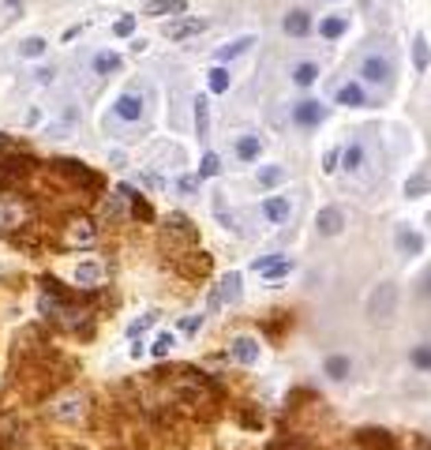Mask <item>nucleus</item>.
I'll return each mask as SVG.
<instances>
[{
  "label": "nucleus",
  "mask_w": 431,
  "mask_h": 450,
  "mask_svg": "<svg viewBox=\"0 0 431 450\" xmlns=\"http://www.w3.org/2000/svg\"><path fill=\"white\" fill-rule=\"evenodd\" d=\"M86 413V401L79 398V394H71V398H60L57 405H49V416L53 421H64V424H79Z\"/></svg>",
  "instance_id": "nucleus-3"
},
{
  "label": "nucleus",
  "mask_w": 431,
  "mask_h": 450,
  "mask_svg": "<svg viewBox=\"0 0 431 450\" xmlns=\"http://www.w3.org/2000/svg\"><path fill=\"white\" fill-rule=\"evenodd\" d=\"M143 12H147V15H184L188 12V0H150Z\"/></svg>",
  "instance_id": "nucleus-18"
},
{
  "label": "nucleus",
  "mask_w": 431,
  "mask_h": 450,
  "mask_svg": "<svg viewBox=\"0 0 431 450\" xmlns=\"http://www.w3.org/2000/svg\"><path fill=\"white\" fill-rule=\"evenodd\" d=\"M360 79H364V83H375V86L386 83V79H390V60H386V56H368V60L360 64Z\"/></svg>",
  "instance_id": "nucleus-10"
},
{
  "label": "nucleus",
  "mask_w": 431,
  "mask_h": 450,
  "mask_svg": "<svg viewBox=\"0 0 431 450\" xmlns=\"http://www.w3.org/2000/svg\"><path fill=\"white\" fill-rule=\"evenodd\" d=\"M262 214H267V222H274V225L289 222V199H285V196H270V199H262Z\"/></svg>",
  "instance_id": "nucleus-14"
},
{
  "label": "nucleus",
  "mask_w": 431,
  "mask_h": 450,
  "mask_svg": "<svg viewBox=\"0 0 431 450\" xmlns=\"http://www.w3.org/2000/svg\"><path fill=\"white\" fill-rule=\"evenodd\" d=\"M326 375L330 379H349V357H330L326 360Z\"/></svg>",
  "instance_id": "nucleus-31"
},
{
  "label": "nucleus",
  "mask_w": 431,
  "mask_h": 450,
  "mask_svg": "<svg viewBox=\"0 0 431 450\" xmlns=\"http://www.w3.org/2000/svg\"><path fill=\"white\" fill-rule=\"evenodd\" d=\"M323 117H326V109L319 106V102H300V106L293 109V120H297L300 128H315V124H323Z\"/></svg>",
  "instance_id": "nucleus-11"
},
{
  "label": "nucleus",
  "mask_w": 431,
  "mask_h": 450,
  "mask_svg": "<svg viewBox=\"0 0 431 450\" xmlns=\"http://www.w3.org/2000/svg\"><path fill=\"white\" fill-rule=\"evenodd\" d=\"M394 311H397V285L394 281H382V285L368 296V316L386 323V319H394Z\"/></svg>",
  "instance_id": "nucleus-2"
},
{
  "label": "nucleus",
  "mask_w": 431,
  "mask_h": 450,
  "mask_svg": "<svg viewBox=\"0 0 431 450\" xmlns=\"http://www.w3.org/2000/svg\"><path fill=\"white\" fill-rule=\"evenodd\" d=\"M0 431H4V436H0V443H4V450H23V428H15V424L8 421Z\"/></svg>",
  "instance_id": "nucleus-28"
},
{
  "label": "nucleus",
  "mask_w": 431,
  "mask_h": 450,
  "mask_svg": "<svg viewBox=\"0 0 431 450\" xmlns=\"http://www.w3.org/2000/svg\"><path fill=\"white\" fill-rule=\"evenodd\" d=\"M428 188H431L428 176H409V180H405V196H424Z\"/></svg>",
  "instance_id": "nucleus-34"
},
{
  "label": "nucleus",
  "mask_w": 431,
  "mask_h": 450,
  "mask_svg": "<svg viewBox=\"0 0 431 450\" xmlns=\"http://www.w3.org/2000/svg\"><path fill=\"white\" fill-rule=\"evenodd\" d=\"M173 345H177V342H173V334H158L154 345H150V353H154L158 360H165V357L173 353Z\"/></svg>",
  "instance_id": "nucleus-32"
},
{
  "label": "nucleus",
  "mask_w": 431,
  "mask_h": 450,
  "mask_svg": "<svg viewBox=\"0 0 431 450\" xmlns=\"http://www.w3.org/2000/svg\"><path fill=\"white\" fill-rule=\"evenodd\" d=\"M412 64H417V71H428V64H431V49H428V38L424 34L412 42Z\"/></svg>",
  "instance_id": "nucleus-26"
},
{
  "label": "nucleus",
  "mask_w": 431,
  "mask_h": 450,
  "mask_svg": "<svg viewBox=\"0 0 431 450\" xmlns=\"http://www.w3.org/2000/svg\"><path fill=\"white\" fill-rule=\"evenodd\" d=\"M315 79H319V64L304 60V64H297V68H293V83H297V86H311Z\"/></svg>",
  "instance_id": "nucleus-24"
},
{
  "label": "nucleus",
  "mask_w": 431,
  "mask_h": 450,
  "mask_svg": "<svg viewBox=\"0 0 431 450\" xmlns=\"http://www.w3.org/2000/svg\"><path fill=\"white\" fill-rule=\"evenodd\" d=\"M282 180H285V169H282V165L259 169V184H262V188H274V184H282Z\"/></svg>",
  "instance_id": "nucleus-30"
},
{
  "label": "nucleus",
  "mask_w": 431,
  "mask_h": 450,
  "mask_svg": "<svg viewBox=\"0 0 431 450\" xmlns=\"http://www.w3.org/2000/svg\"><path fill=\"white\" fill-rule=\"evenodd\" d=\"M4 147H12V139H4V135H0V150H4Z\"/></svg>",
  "instance_id": "nucleus-45"
},
{
  "label": "nucleus",
  "mask_w": 431,
  "mask_h": 450,
  "mask_svg": "<svg viewBox=\"0 0 431 450\" xmlns=\"http://www.w3.org/2000/svg\"><path fill=\"white\" fill-rule=\"evenodd\" d=\"M229 353H233L236 364H255V360H259V342H255V338H233Z\"/></svg>",
  "instance_id": "nucleus-12"
},
{
  "label": "nucleus",
  "mask_w": 431,
  "mask_h": 450,
  "mask_svg": "<svg viewBox=\"0 0 431 450\" xmlns=\"http://www.w3.org/2000/svg\"><path fill=\"white\" fill-rule=\"evenodd\" d=\"M397 248H402L405 255H420L424 252V237L412 229H397Z\"/></svg>",
  "instance_id": "nucleus-21"
},
{
  "label": "nucleus",
  "mask_w": 431,
  "mask_h": 450,
  "mask_svg": "<svg viewBox=\"0 0 431 450\" xmlns=\"http://www.w3.org/2000/svg\"><path fill=\"white\" fill-rule=\"evenodd\" d=\"M90 68H94V75H113V71H121V56L116 53H94Z\"/></svg>",
  "instance_id": "nucleus-20"
},
{
  "label": "nucleus",
  "mask_w": 431,
  "mask_h": 450,
  "mask_svg": "<svg viewBox=\"0 0 431 450\" xmlns=\"http://www.w3.org/2000/svg\"><path fill=\"white\" fill-rule=\"evenodd\" d=\"M311 30V15L304 12V8H293L289 15H285V34H293V38H304Z\"/></svg>",
  "instance_id": "nucleus-16"
},
{
  "label": "nucleus",
  "mask_w": 431,
  "mask_h": 450,
  "mask_svg": "<svg viewBox=\"0 0 431 450\" xmlns=\"http://www.w3.org/2000/svg\"><path fill=\"white\" fill-rule=\"evenodd\" d=\"M338 162L345 165L349 173H360V169H364V143H360V139L345 143V147L338 150Z\"/></svg>",
  "instance_id": "nucleus-13"
},
{
  "label": "nucleus",
  "mask_w": 431,
  "mask_h": 450,
  "mask_svg": "<svg viewBox=\"0 0 431 450\" xmlns=\"http://www.w3.org/2000/svg\"><path fill=\"white\" fill-rule=\"evenodd\" d=\"M191 106H195V132L199 139H206L210 135V106H206V98H195Z\"/></svg>",
  "instance_id": "nucleus-23"
},
{
  "label": "nucleus",
  "mask_w": 431,
  "mask_h": 450,
  "mask_svg": "<svg viewBox=\"0 0 431 450\" xmlns=\"http://www.w3.org/2000/svg\"><path fill=\"white\" fill-rule=\"evenodd\" d=\"M169 233H177V237L195 240V229H191V222L184 218V214H169Z\"/></svg>",
  "instance_id": "nucleus-29"
},
{
  "label": "nucleus",
  "mask_w": 431,
  "mask_h": 450,
  "mask_svg": "<svg viewBox=\"0 0 431 450\" xmlns=\"http://www.w3.org/2000/svg\"><path fill=\"white\" fill-rule=\"evenodd\" d=\"M98 240V225H94L86 214H71L60 229V244L64 248H90Z\"/></svg>",
  "instance_id": "nucleus-1"
},
{
  "label": "nucleus",
  "mask_w": 431,
  "mask_h": 450,
  "mask_svg": "<svg viewBox=\"0 0 431 450\" xmlns=\"http://www.w3.org/2000/svg\"><path fill=\"white\" fill-rule=\"evenodd\" d=\"M34 75H38V83H53V75H57V71H53V68H38Z\"/></svg>",
  "instance_id": "nucleus-43"
},
{
  "label": "nucleus",
  "mask_w": 431,
  "mask_h": 450,
  "mask_svg": "<svg viewBox=\"0 0 431 450\" xmlns=\"http://www.w3.org/2000/svg\"><path fill=\"white\" fill-rule=\"evenodd\" d=\"M4 4H12V8H19V0H4Z\"/></svg>",
  "instance_id": "nucleus-46"
},
{
  "label": "nucleus",
  "mask_w": 431,
  "mask_h": 450,
  "mask_svg": "<svg viewBox=\"0 0 431 450\" xmlns=\"http://www.w3.org/2000/svg\"><path fill=\"white\" fill-rule=\"evenodd\" d=\"M101 278H106V267H101V263H79L75 267V281L79 285H86V289L101 285Z\"/></svg>",
  "instance_id": "nucleus-17"
},
{
  "label": "nucleus",
  "mask_w": 431,
  "mask_h": 450,
  "mask_svg": "<svg viewBox=\"0 0 431 450\" xmlns=\"http://www.w3.org/2000/svg\"><path fill=\"white\" fill-rule=\"evenodd\" d=\"M338 106H349V109L364 106V86H360V83H345V86H338Z\"/></svg>",
  "instance_id": "nucleus-22"
},
{
  "label": "nucleus",
  "mask_w": 431,
  "mask_h": 450,
  "mask_svg": "<svg viewBox=\"0 0 431 450\" xmlns=\"http://www.w3.org/2000/svg\"><path fill=\"white\" fill-rule=\"evenodd\" d=\"M53 165H57L64 176H71L75 184H83L86 191H98V188H101V176L90 173V169H86L83 162H53Z\"/></svg>",
  "instance_id": "nucleus-5"
},
{
  "label": "nucleus",
  "mask_w": 431,
  "mask_h": 450,
  "mask_svg": "<svg viewBox=\"0 0 431 450\" xmlns=\"http://www.w3.org/2000/svg\"><path fill=\"white\" fill-rule=\"evenodd\" d=\"M143 94H135V91H124L121 98H116V106H113V117L116 120H124V124H135V120H143Z\"/></svg>",
  "instance_id": "nucleus-4"
},
{
  "label": "nucleus",
  "mask_w": 431,
  "mask_h": 450,
  "mask_svg": "<svg viewBox=\"0 0 431 450\" xmlns=\"http://www.w3.org/2000/svg\"><path fill=\"white\" fill-rule=\"evenodd\" d=\"M113 30H116V38H127V34H135V15H121Z\"/></svg>",
  "instance_id": "nucleus-38"
},
{
  "label": "nucleus",
  "mask_w": 431,
  "mask_h": 450,
  "mask_svg": "<svg viewBox=\"0 0 431 450\" xmlns=\"http://www.w3.org/2000/svg\"><path fill=\"white\" fill-rule=\"evenodd\" d=\"M199 327H203V316H188L184 323H180V331H184V334H195Z\"/></svg>",
  "instance_id": "nucleus-40"
},
{
  "label": "nucleus",
  "mask_w": 431,
  "mask_h": 450,
  "mask_svg": "<svg viewBox=\"0 0 431 450\" xmlns=\"http://www.w3.org/2000/svg\"><path fill=\"white\" fill-rule=\"evenodd\" d=\"M150 323H154V316H143V319H139V323H132V331H127V334H132V338H139V334H143V331H147V327H150Z\"/></svg>",
  "instance_id": "nucleus-41"
},
{
  "label": "nucleus",
  "mask_w": 431,
  "mask_h": 450,
  "mask_svg": "<svg viewBox=\"0 0 431 450\" xmlns=\"http://www.w3.org/2000/svg\"><path fill=\"white\" fill-rule=\"evenodd\" d=\"M255 270L267 274L270 281H278V278H285L293 270V259H285V255H262V259H255Z\"/></svg>",
  "instance_id": "nucleus-9"
},
{
  "label": "nucleus",
  "mask_w": 431,
  "mask_h": 450,
  "mask_svg": "<svg viewBox=\"0 0 431 450\" xmlns=\"http://www.w3.org/2000/svg\"><path fill=\"white\" fill-rule=\"evenodd\" d=\"M319 30H323V38H330L334 42V38H341L349 30V23H345V15H330V19H323V27Z\"/></svg>",
  "instance_id": "nucleus-27"
},
{
  "label": "nucleus",
  "mask_w": 431,
  "mask_h": 450,
  "mask_svg": "<svg viewBox=\"0 0 431 450\" xmlns=\"http://www.w3.org/2000/svg\"><path fill=\"white\" fill-rule=\"evenodd\" d=\"M409 360H412L417 368H424V372H431V345H417Z\"/></svg>",
  "instance_id": "nucleus-35"
},
{
  "label": "nucleus",
  "mask_w": 431,
  "mask_h": 450,
  "mask_svg": "<svg viewBox=\"0 0 431 450\" xmlns=\"http://www.w3.org/2000/svg\"><path fill=\"white\" fill-rule=\"evenodd\" d=\"M199 184H203V176H180V191H184V196H195V191H199Z\"/></svg>",
  "instance_id": "nucleus-39"
},
{
  "label": "nucleus",
  "mask_w": 431,
  "mask_h": 450,
  "mask_svg": "<svg viewBox=\"0 0 431 450\" xmlns=\"http://www.w3.org/2000/svg\"><path fill=\"white\" fill-rule=\"evenodd\" d=\"M203 30H206V19H199V15L165 23V38H169V42H184V38H195V34H203Z\"/></svg>",
  "instance_id": "nucleus-6"
},
{
  "label": "nucleus",
  "mask_w": 431,
  "mask_h": 450,
  "mask_svg": "<svg viewBox=\"0 0 431 450\" xmlns=\"http://www.w3.org/2000/svg\"><path fill=\"white\" fill-rule=\"evenodd\" d=\"M229 79H233V75H229V71L218 64V68L210 71V91H214V94H225V91H229Z\"/></svg>",
  "instance_id": "nucleus-33"
},
{
  "label": "nucleus",
  "mask_w": 431,
  "mask_h": 450,
  "mask_svg": "<svg viewBox=\"0 0 431 450\" xmlns=\"http://www.w3.org/2000/svg\"><path fill=\"white\" fill-rule=\"evenodd\" d=\"M218 173H221V162H218V154H206V158H203V165H199V176L206 180V176H218Z\"/></svg>",
  "instance_id": "nucleus-36"
},
{
  "label": "nucleus",
  "mask_w": 431,
  "mask_h": 450,
  "mask_svg": "<svg viewBox=\"0 0 431 450\" xmlns=\"http://www.w3.org/2000/svg\"><path fill=\"white\" fill-rule=\"evenodd\" d=\"M315 229L323 233V237H338L341 229H345V211L341 206H323L315 218Z\"/></svg>",
  "instance_id": "nucleus-8"
},
{
  "label": "nucleus",
  "mask_w": 431,
  "mask_h": 450,
  "mask_svg": "<svg viewBox=\"0 0 431 450\" xmlns=\"http://www.w3.org/2000/svg\"><path fill=\"white\" fill-rule=\"evenodd\" d=\"M424 293L431 296V270H428V274H424Z\"/></svg>",
  "instance_id": "nucleus-44"
},
{
  "label": "nucleus",
  "mask_w": 431,
  "mask_h": 450,
  "mask_svg": "<svg viewBox=\"0 0 431 450\" xmlns=\"http://www.w3.org/2000/svg\"><path fill=\"white\" fill-rule=\"evenodd\" d=\"M19 53L23 56H42L45 53V42H42V38H27V42L19 45Z\"/></svg>",
  "instance_id": "nucleus-37"
},
{
  "label": "nucleus",
  "mask_w": 431,
  "mask_h": 450,
  "mask_svg": "<svg viewBox=\"0 0 431 450\" xmlns=\"http://www.w3.org/2000/svg\"><path fill=\"white\" fill-rule=\"evenodd\" d=\"M259 154H262L259 135H241V139H236V158H241V162H255Z\"/></svg>",
  "instance_id": "nucleus-19"
},
{
  "label": "nucleus",
  "mask_w": 431,
  "mask_h": 450,
  "mask_svg": "<svg viewBox=\"0 0 431 450\" xmlns=\"http://www.w3.org/2000/svg\"><path fill=\"white\" fill-rule=\"evenodd\" d=\"M121 199H127L132 203V214L135 218H143V222H154V211H150V203L139 196L135 188H127V184H121Z\"/></svg>",
  "instance_id": "nucleus-15"
},
{
  "label": "nucleus",
  "mask_w": 431,
  "mask_h": 450,
  "mask_svg": "<svg viewBox=\"0 0 431 450\" xmlns=\"http://www.w3.org/2000/svg\"><path fill=\"white\" fill-rule=\"evenodd\" d=\"M236 300H241V274H225L210 296V308H225V304H236Z\"/></svg>",
  "instance_id": "nucleus-7"
},
{
  "label": "nucleus",
  "mask_w": 431,
  "mask_h": 450,
  "mask_svg": "<svg viewBox=\"0 0 431 450\" xmlns=\"http://www.w3.org/2000/svg\"><path fill=\"white\" fill-rule=\"evenodd\" d=\"M251 45H255V38H236L233 45H225V49H218V60H221V64H225V60H236V56H241V53H247Z\"/></svg>",
  "instance_id": "nucleus-25"
},
{
  "label": "nucleus",
  "mask_w": 431,
  "mask_h": 450,
  "mask_svg": "<svg viewBox=\"0 0 431 450\" xmlns=\"http://www.w3.org/2000/svg\"><path fill=\"white\" fill-rule=\"evenodd\" d=\"M323 169H326V173H338V150H326V158H323Z\"/></svg>",
  "instance_id": "nucleus-42"
}]
</instances>
